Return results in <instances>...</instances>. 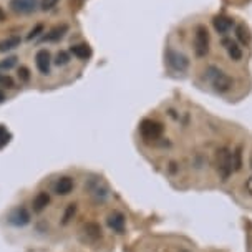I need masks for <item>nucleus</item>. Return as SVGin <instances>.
Here are the masks:
<instances>
[{"instance_id": "nucleus-13", "label": "nucleus", "mask_w": 252, "mask_h": 252, "mask_svg": "<svg viewBox=\"0 0 252 252\" xmlns=\"http://www.w3.org/2000/svg\"><path fill=\"white\" fill-rule=\"evenodd\" d=\"M66 32H68V27H66L65 24L57 25V27H53L47 35H43L42 42H58V40H62L63 37H65Z\"/></svg>"}, {"instance_id": "nucleus-16", "label": "nucleus", "mask_w": 252, "mask_h": 252, "mask_svg": "<svg viewBox=\"0 0 252 252\" xmlns=\"http://www.w3.org/2000/svg\"><path fill=\"white\" fill-rule=\"evenodd\" d=\"M22 43V38L19 37V35H12V37H7L3 40H0V52H10L13 50V48L20 47Z\"/></svg>"}, {"instance_id": "nucleus-4", "label": "nucleus", "mask_w": 252, "mask_h": 252, "mask_svg": "<svg viewBox=\"0 0 252 252\" xmlns=\"http://www.w3.org/2000/svg\"><path fill=\"white\" fill-rule=\"evenodd\" d=\"M139 133L146 141H155L163 136V125L155 120H145L139 125Z\"/></svg>"}, {"instance_id": "nucleus-31", "label": "nucleus", "mask_w": 252, "mask_h": 252, "mask_svg": "<svg viewBox=\"0 0 252 252\" xmlns=\"http://www.w3.org/2000/svg\"><path fill=\"white\" fill-rule=\"evenodd\" d=\"M3 20H5V12L0 8V22H3Z\"/></svg>"}, {"instance_id": "nucleus-30", "label": "nucleus", "mask_w": 252, "mask_h": 252, "mask_svg": "<svg viewBox=\"0 0 252 252\" xmlns=\"http://www.w3.org/2000/svg\"><path fill=\"white\" fill-rule=\"evenodd\" d=\"M3 101H5V93L0 90V103H3Z\"/></svg>"}, {"instance_id": "nucleus-21", "label": "nucleus", "mask_w": 252, "mask_h": 252, "mask_svg": "<svg viewBox=\"0 0 252 252\" xmlns=\"http://www.w3.org/2000/svg\"><path fill=\"white\" fill-rule=\"evenodd\" d=\"M55 63L58 66H63V65H66V63H70V53L65 50H60L55 57Z\"/></svg>"}, {"instance_id": "nucleus-12", "label": "nucleus", "mask_w": 252, "mask_h": 252, "mask_svg": "<svg viewBox=\"0 0 252 252\" xmlns=\"http://www.w3.org/2000/svg\"><path fill=\"white\" fill-rule=\"evenodd\" d=\"M108 226H110V229H113L115 232L121 234L125 231V226H126L125 216L121 213H111L108 216Z\"/></svg>"}, {"instance_id": "nucleus-10", "label": "nucleus", "mask_w": 252, "mask_h": 252, "mask_svg": "<svg viewBox=\"0 0 252 252\" xmlns=\"http://www.w3.org/2000/svg\"><path fill=\"white\" fill-rule=\"evenodd\" d=\"M222 45H224V48H226L227 55L231 57V60H234V62L242 60V48L239 47V43L234 42L231 38H224Z\"/></svg>"}, {"instance_id": "nucleus-7", "label": "nucleus", "mask_w": 252, "mask_h": 252, "mask_svg": "<svg viewBox=\"0 0 252 252\" xmlns=\"http://www.w3.org/2000/svg\"><path fill=\"white\" fill-rule=\"evenodd\" d=\"M35 63H37V68L42 75L50 73V65H52V57L48 50H38L35 55Z\"/></svg>"}, {"instance_id": "nucleus-3", "label": "nucleus", "mask_w": 252, "mask_h": 252, "mask_svg": "<svg viewBox=\"0 0 252 252\" xmlns=\"http://www.w3.org/2000/svg\"><path fill=\"white\" fill-rule=\"evenodd\" d=\"M209 52V32L204 25H197L194 32V53L196 57H206Z\"/></svg>"}, {"instance_id": "nucleus-24", "label": "nucleus", "mask_w": 252, "mask_h": 252, "mask_svg": "<svg viewBox=\"0 0 252 252\" xmlns=\"http://www.w3.org/2000/svg\"><path fill=\"white\" fill-rule=\"evenodd\" d=\"M8 141H10V133H8L7 129L3 128L2 125H0V148L5 146Z\"/></svg>"}, {"instance_id": "nucleus-9", "label": "nucleus", "mask_w": 252, "mask_h": 252, "mask_svg": "<svg viewBox=\"0 0 252 252\" xmlns=\"http://www.w3.org/2000/svg\"><path fill=\"white\" fill-rule=\"evenodd\" d=\"M10 8L17 13H32L37 10L35 0H10Z\"/></svg>"}, {"instance_id": "nucleus-19", "label": "nucleus", "mask_w": 252, "mask_h": 252, "mask_svg": "<svg viewBox=\"0 0 252 252\" xmlns=\"http://www.w3.org/2000/svg\"><path fill=\"white\" fill-rule=\"evenodd\" d=\"M236 38L239 40L242 45H249L251 43V33H249V29L244 25V24H239L236 25Z\"/></svg>"}, {"instance_id": "nucleus-25", "label": "nucleus", "mask_w": 252, "mask_h": 252, "mask_svg": "<svg viewBox=\"0 0 252 252\" xmlns=\"http://www.w3.org/2000/svg\"><path fill=\"white\" fill-rule=\"evenodd\" d=\"M40 33H45V27L42 24H38V25H35V29H32L30 30V33H29V40H33V38H37L40 37Z\"/></svg>"}, {"instance_id": "nucleus-5", "label": "nucleus", "mask_w": 252, "mask_h": 252, "mask_svg": "<svg viewBox=\"0 0 252 252\" xmlns=\"http://www.w3.org/2000/svg\"><path fill=\"white\" fill-rule=\"evenodd\" d=\"M166 63L174 71H186L189 68V58L181 52L173 50V48L166 50Z\"/></svg>"}, {"instance_id": "nucleus-26", "label": "nucleus", "mask_w": 252, "mask_h": 252, "mask_svg": "<svg viewBox=\"0 0 252 252\" xmlns=\"http://www.w3.org/2000/svg\"><path fill=\"white\" fill-rule=\"evenodd\" d=\"M57 3H58V0H42V2H40V8H42V10H52L53 7H57Z\"/></svg>"}, {"instance_id": "nucleus-20", "label": "nucleus", "mask_w": 252, "mask_h": 252, "mask_svg": "<svg viewBox=\"0 0 252 252\" xmlns=\"http://www.w3.org/2000/svg\"><path fill=\"white\" fill-rule=\"evenodd\" d=\"M242 168V148L237 146L236 150L232 151V169L239 171Z\"/></svg>"}, {"instance_id": "nucleus-8", "label": "nucleus", "mask_w": 252, "mask_h": 252, "mask_svg": "<svg viewBox=\"0 0 252 252\" xmlns=\"http://www.w3.org/2000/svg\"><path fill=\"white\" fill-rule=\"evenodd\" d=\"M213 25H214V30L218 32V33H220V35H227L229 32L232 30V27H234V20L231 19V17H226V15H218V17H214Z\"/></svg>"}, {"instance_id": "nucleus-6", "label": "nucleus", "mask_w": 252, "mask_h": 252, "mask_svg": "<svg viewBox=\"0 0 252 252\" xmlns=\"http://www.w3.org/2000/svg\"><path fill=\"white\" fill-rule=\"evenodd\" d=\"M87 188H88L90 196H92L93 199L98 201V202H105L108 199V196H110V192H108V188L100 181V179H90V183H88Z\"/></svg>"}, {"instance_id": "nucleus-23", "label": "nucleus", "mask_w": 252, "mask_h": 252, "mask_svg": "<svg viewBox=\"0 0 252 252\" xmlns=\"http://www.w3.org/2000/svg\"><path fill=\"white\" fill-rule=\"evenodd\" d=\"M0 87H3V88H15V82H13L12 76L0 73Z\"/></svg>"}, {"instance_id": "nucleus-22", "label": "nucleus", "mask_w": 252, "mask_h": 252, "mask_svg": "<svg viewBox=\"0 0 252 252\" xmlns=\"http://www.w3.org/2000/svg\"><path fill=\"white\" fill-rule=\"evenodd\" d=\"M17 65V58L15 57H8V58H3L0 62V70H10L13 66Z\"/></svg>"}, {"instance_id": "nucleus-32", "label": "nucleus", "mask_w": 252, "mask_h": 252, "mask_svg": "<svg viewBox=\"0 0 252 252\" xmlns=\"http://www.w3.org/2000/svg\"><path fill=\"white\" fill-rule=\"evenodd\" d=\"M179 252H189V251H186V249H181V251H179Z\"/></svg>"}, {"instance_id": "nucleus-28", "label": "nucleus", "mask_w": 252, "mask_h": 252, "mask_svg": "<svg viewBox=\"0 0 252 252\" xmlns=\"http://www.w3.org/2000/svg\"><path fill=\"white\" fill-rule=\"evenodd\" d=\"M19 76H20L22 80H29L30 78L29 68H27V66H20V68H19Z\"/></svg>"}, {"instance_id": "nucleus-18", "label": "nucleus", "mask_w": 252, "mask_h": 252, "mask_svg": "<svg viewBox=\"0 0 252 252\" xmlns=\"http://www.w3.org/2000/svg\"><path fill=\"white\" fill-rule=\"evenodd\" d=\"M83 232H85V236H87L90 241H96V239H100V237H101V229H100L98 224H94V222L87 224V226L83 227Z\"/></svg>"}, {"instance_id": "nucleus-14", "label": "nucleus", "mask_w": 252, "mask_h": 252, "mask_svg": "<svg viewBox=\"0 0 252 252\" xmlns=\"http://www.w3.org/2000/svg\"><path fill=\"white\" fill-rule=\"evenodd\" d=\"M73 186H75L73 179L68 178V176H63L55 183V192H57V194H60V196H66V194H70V192L73 191Z\"/></svg>"}, {"instance_id": "nucleus-11", "label": "nucleus", "mask_w": 252, "mask_h": 252, "mask_svg": "<svg viewBox=\"0 0 252 252\" xmlns=\"http://www.w3.org/2000/svg\"><path fill=\"white\" fill-rule=\"evenodd\" d=\"M8 220H10L13 226H25V224L30 222V214L25 208H17L15 211H12Z\"/></svg>"}, {"instance_id": "nucleus-2", "label": "nucleus", "mask_w": 252, "mask_h": 252, "mask_svg": "<svg viewBox=\"0 0 252 252\" xmlns=\"http://www.w3.org/2000/svg\"><path fill=\"white\" fill-rule=\"evenodd\" d=\"M214 166H216V171L219 173V176L226 181L234 171L232 169V151H229L227 148H219L214 156Z\"/></svg>"}, {"instance_id": "nucleus-1", "label": "nucleus", "mask_w": 252, "mask_h": 252, "mask_svg": "<svg viewBox=\"0 0 252 252\" xmlns=\"http://www.w3.org/2000/svg\"><path fill=\"white\" fill-rule=\"evenodd\" d=\"M204 76L211 83V87H213L218 93H227V92H231L234 87V80L226 73V71L218 68L216 65H209L208 68L204 70Z\"/></svg>"}, {"instance_id": "nucleus-29", "label": "nucleus", "mask_w": 252, "mask_h": 252, "mask_svg": "<svg viewBox=\"0 0 252 252\" xmlns=\"http://www.w3.org/2000/svg\"><path fill=\"white\" fill-rule=\"evenodd\" d=\"M247 189H249V192L252 194V178L249 179V181H247Z\"/></svg>"}, {"instance_id": "nucleus-17", "label": "nucleus", "mask_w": 252, "mask_h": 252, "mask_svg": "<svg viewBox=\"0 0 252 252\" xmlns=\"http://www.w3.org/2000/svg\"><path fill=\"white\" fill-rule=\"evenodd\" d=\"M71 53H73V57L80 58V60H87V58L92 57V48L87 43H76L71 47Z\"/></svg>"}, {"instance_id": "nucleus-27", "label": "nucleus", "mask_w": 252, "mask_h": 252, "mask_svg": "<svg viewBox=\"0 0 252 252\" xmlns=\"http://www.w3.org/2000/svg\"><path fill=\"white\" fill-rule=\"evenodd\" d=\"M75 211H76V206H75V204H70V206H68V209H66L65 216H63V224H66V222H68L71 216L75 214Z\"/></svg>"}, {"instance_id": "nucleus-15", "label": "nucleus", "mask_w": 252, "mask_h": 252, "mask_svg": "<svg viewBox=\"0 0 252 252\" xmlns=\"http://www.w3.org/2000/svg\"><path fill=\"white\" fill-rule=\"evenodd\" d=\"M48 202H50V196H48L47 192H38V194L33 197V201H32V208H33L35 213H42L48 206Z\"/></svg>"}]
</instances>
